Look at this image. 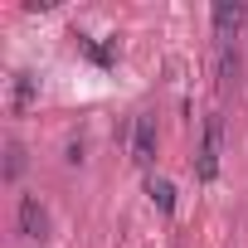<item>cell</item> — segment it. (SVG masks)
Instances as JSON below:
<instances>
[{"label": "cell", "mask_w": 248, "mask_h": 248, "mask_svg": "<svg viewBox=\"0 0 248 248\" xmlns=\"http://www.w3.org/2000/svg\"><path fill=\"white\" fill-rule=\"evenodd\" d=\"M219 156H224V117L214 112L204 122V141H200V156H195V180L200 185H214L219 180Z\"/></svg>", "instance_id": "obj_1"}, {"label": "cell", "mask_w": 248, "mask_h": 248, "mask_svg": "<svg viewBox=\"0 0 248 248\" xmlns=\"http://www.w3.org/2000/svg\"><path fill=\"white\" fill-rule=\"evenodd\" d=\"M243 20H248V5H243V0H219V5H214V39H219V49L238 39Z\"/></svg>", "instance_id": "obj_2"}, {"label": "cell", "mask_w": 248, "mask_h": 248, "mask_svg": "<svg viewBox=\"0 0 248 248\" xmlns=\"http://www.w3.org/2000/svg\"><path fill=\"white\" fill-rule=\"evenodd\" d=\"M132 161L141 170L156 166V117H137L132 122Z\"/></svg>", "instance_id": "obj_3"}, {"label": "cell", "mask_w": 248, "mask_h": 248, "mask_svg": "<svg viewBox=\"0 0 248 248\" xmlns=\"http://www.w3.org/2000/svg\"><path fill=\"white\" fill-rule=\"evenodd\" d=\"M20 233L30 243H44L49 238V214H44L39 195H20Z\"/></svg>", "instance_id": "obj_4"}, {"label": "cell", "mask_w": 248, "mask_h": 248, "mask_svg": "<svg viewBox=\"0 0 248 248\" xmlns=\"http://www.w3.org/2000/svg\"><path fill=\"white\" fill-rule=\"evenodd\" d=\"M34 102H39V78H34V73H15V78H10V112L25 117Z\"/></svg>", "instance_id": "obj_5"}, {"label": "cell", "mask_w": 248, "mask_h": 248, "mask_svg": "<svg viewBox=\"0 0 248 248\" xmlns=\"http://www.w3.org/2000/svg\"><path fill=\"white\" fill-rule=\"evenodd\" d=\"M146 195H151V204H156L161 214H175V185H170V180L146 175Z\"/></svg>", "instance_id": "obj_6"}, {"label": "cell", "mask_w": 248, "mask_h": 248, "mask_svg": "<svg viewBox=\"0 0 248 248\" xmlns=\"http://www.w3.org/2000/svg\"><path fill=\"white\" fill-rule=\"evenodd\" d=\"M25 175V146L20 141H5V185H15Z\"/></svg>", "instance_id": "obj_7"}, {"label": "cell", "mask_w": 248, "mask_h": 248, "mask_svg": "<svg viewBox=\"0 0 248 248\" xmlns=\"http://www.w3.org/2000/svg\"><path fill=\"white\" fill-rule=\"evenodd\" d=\"M233 78H238V49H233V44H224V49H219V83L229 88Z\"/></svg>", "instance_id": "obj_8"}, {"label": "cell", "mask_w": 248, "mask_h": 248, "mask_svg": "<svg viewBox=\"0 0 248 248\" xmlns=\"http://www.w3.org/2000/svg\"><path fill=\"white\" fill-rule=\"evenodd\" d=\"M83 54H88L93 63H102V68L112 63V49H102V44H93V39H83Z\"/></svg>", "instance_id": "obj_9"}, {"label": "cell", "mask_w": 248, "mask_h": 248, "mask_svg": "<svg viewBox=\"0 0 248 248\" xmlns=\"http://www.w3.org/2000/svg\"><path fill=\"white\" fill-rule=\"evenodd\" d=\"M68 166H83V141H68V156H63Z\"/></svg>", "instance_id": "obj_10"}]
</instances>
